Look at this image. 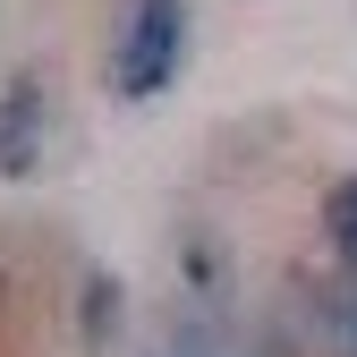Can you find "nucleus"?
<instances>
[{
  "mask_svg": "<svg viewBox=\"0 0 357 357\" xmlns=\"http://www.w3.org/2000/svg\"><path fill=\"white\" fill-rule=\"evenodd\" d=\"M188 68V0H128L119 43H111V85L128 102H153Z\"/></svg>",
  "mask_w": 357,
  "mask_h": 357,
  "instance_id": "f257e3e1",
  "label": "nucleus"
},
{
  "mask_svg": "<svg viewBox=\"0 0 357 357\" xmlns=\"http://www.w3.org/2000/svg\"><path fill=\"white\" fill-rule=\"evenodd\" d=\"M43 128H52V94L26 68V77L0 85V178H34L43 170Z\"/></svg>",
  "mask_w": 357,
  "mask_h": 357,
  "instance_id": "f03ea898",
  "label": "nucleus"
},
{
  "mask_svg": "<svg viewBox=\"0 0 357 357\" xmlns=\"http://www.w3.org/2000/svg\"><path fill=\"white\" fill-rule=\"evenodd\" d=\"M298 315H306V340H315L324 357H357V273L315 281L298 298Z\"/></svg>",
  "mask_w": 357,
  "mask_h": 357,
  "instance_id": "7ed1b4c3",
  "label": "nucleus"
},
{
  "mask_svg": "<svg viewBox=\"0 0 357 357\" xmlns=\"http://www.w3.org/2000/svg\"><path fill=\"white\" fill-rule=\"evenodd\" d=\"M324 238H332V255H340V273H357V170L324 196Z\"/></svg>",
  "mask_w": 357,
  "mask_h": 357,
  "instance_id": "20e7f679",
  "label": "nucleus"
},
{
  "mask_svg": "<svg viewBox=\"0 0 357 357\" xmlns=\"http://www.w3.org/2000/svg\"><path fill=\"white\" fill-rule=\"evenodd\" d=\"M111 324H119V289L94 273L85 281V340H111Z\"/></svg>",
  "mask_w": 357,
  "mask_h": 357,
  "instance_id": "39448f33",
  "label": "nucleus"
},
{
  "mask_svg": "<svg viewBox=\"0 0 357 357\" xmlns=\"http://www.w3.org/2000/svg\"><path fill=\"white\" fill-rule=\"evenodd\" d=\"M170 357H255V349H247V340H230V332H213V324H196Z\"/></svg>",
  "mask_w": 357,
  "mask_h": 357,
  "instance_id": "423d86ee",
  "label": "nucleus"
}]
</instances>
